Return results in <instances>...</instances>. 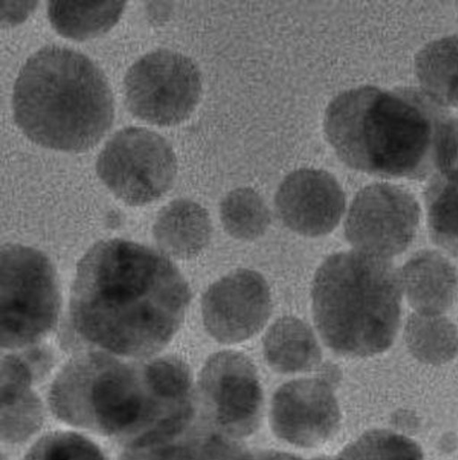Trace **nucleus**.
I'll return each instance as SVG.
<instances>
[{"label":"nucleus","mask_w":458,"mask_h":460,"mask_svg":"<svg viewBox=\"0 0 458 460\" xmlns=\"http://www.w3.org/2000/svg\"><path fill=\"white\" fill-rule=\"evenodd\" d=\"M404 337L411 354L425 363H445L458 351V331L443 314L414 313L407 319Z\"/></svg>","instance_id":"nucleus-21"},{"label":"nucleus","mask_w":458,"mask_h":460,"mask_svg":"<svg viewBox=\"0 0 458 460\" xmlns=\"http://www.w3.org/2000/svg\"><path fill=\"white\" fill-rule=\"evenodd\" d=\"M437 165L442 172L458 171V119L445 125L438 147Z\"/></svg>","instance_id":"nucleus-26"},{"label":"nucleus","mask_w":458,"mask_h":460,"mask_svg":"<svg viewBox=\"0 0 458 460\" xmlns=\"http://www.w3.org/2000/svg\"><path fill=\"white\" fill-rule=\"evenodd\" d=\"M239 445L198 418L183 433L153 443L122 447L118 460H234Z\"/></svg>","instance_id":"nucleus-16"},{"label":"nucleus","mask_w":458,"mask_h":460,"mask_svg":"<svg viewBox=\"0 0 458 460\" xmlns=\"http://www.w3.org/2000/svg\"><path fill=\"white\" fill-rule=\"evenodd\" d=\"M61 305L54 266L40 251L19 243L1 248V346L20 349L45 337Z\"/></svg>","instance_id":"nucleus-6"},{"label":"nucleus","mask_w":458,"mask_h":460,"mask_svg":"<svg viewBox=\"0 0 458 460\" xmlns=\"http://www.w3.org/2000/svg\"><path fill=\"white\" fill-rule=\"evenodd\" d=\"M340 410L332 384L321 376L298 378L274 393L269 423L280 439L299 447H316L339 430Z\"/></svg>","instance_id":"nucleus-12"},{"label":"nucleus","mask_w":458,"mask_h":460,"mask_svg":"<svg viewBox=\"0 0 458 460\" xmlns=\"http://www.w3.org/2000/svg\"><path fill=\"white\" fill-rule=\"evenodd\" d=\"M220 219L233 238L251 241L262 235L270 223V212L263 198L250 187L229 191L220 203Z\"/></svg>","instance_id":"nucleus-23"},{"label":"nucleus","mask_w":458,"mask_h":460,"mask_svg":"<svg viewBox=\"0 0 458 460\" xmlns=\"http://www.w3.org/2000/svg\"><path fill=\"white\" fill-rule=\"evenodd\" d=\"M189 300L187 281L168 258L109 239L80 260L69 308L74 329L86 342L117 357L147 359L175 335Z\"/></svg>","instance_id":"nucleus-1"},{"label":"nucleus","mask_w":458,"mask_h":460,"mask_svg":"<svg viewBox=\"0 0 458 460\" xmlns=\"http://www.w3.org/2000/svg\"><path fill=\"white\" fill-rule=\"evenodd\" d=\"M234 460H330L329 457L304 459L292 454L276 450H260L252 453H242Z\"/></svg>","instance_id":"nucleus-27"},{"label":"nucleus","mask_w":458,"mask_h":460,"mask_svg":"<svg viewBox=\"0 0 458 460\" xmlns=\"http://www.w3.org/2000/svg\"><path fill=\"white\" fill-rule=\"evenodd\" d=\"M198 419L232 439L249 437L261 421L263 393L257 370L244 354L211 355L196 384Z\"/></svg>","instance_id":"nucleus-9"},{"label":"nucleus","mask_w":458,"mask_h":460,"mask_svg":"<svg viewBox=\"0 0 458 460\" xmlns=\"http://www.w3.org/2000/svg\"><path fill=\"white\" fill-rule=\"evenodd\" d=\"M102 183L124 203H151L172 186L178 170L171 144L160 134L140 127L117 131L101 150L95 164Z\"/></svg>","instance_id":"nucleus-7"},{"label":"nucleus","mask_w":458,"mask_h":460,"mask_svg":"<svg viewBox=\"0 0 458 460\" xmlns=\"http://www.w3.org/2000/svg\"><path fill=\"white\" fill-rule=\"evenodd\" d=\"M330 460H424L420 447L404 435L372 429L362 434Z\"/></svg>","instance_id":"nucleus-25"},{"label":"nucleus","mask_w":458,"mask_h":460,"mask_svg":"<svg viewBox=\"0 0 458 460\" xmlns=\"http://www.w3.org/2000/svg\"><path fill=\"white\" fill-rule=\"evenodd\" d=\"M272 309L269 288L257 271L240 269L214 282L201 301L203 323L218 342L235 344L258 333Z\"/></svg>","instance_id":"nucleus-11"},{"label":"nucleus","mask_w":458,"mask_h":460,"mask_svg":"<svg viewBox=\"0 0 458 460\" xmlns=\"http://www.w3.org/2000/svg\"><path fill=\"white\" fill-rule=\"evenodd\" d=\"M13 119L31 142L82 153L111 128L114 100L102 70L73 49L48 45L28 58L13 91Z\"/></svg>","instance_id":"nucleus-4"},{"label":"nucleus","mask_w":458,"mask_h":460,"mask_svg":"<svg viewBox=\"0 0 458 460\" xmlns=\"http://www.w3.org/2000/svg\"><path fill=\"white\" fill-rule=\"evenodd\" d=\"M211 234L207 211L189 199H174L163 207L153 226L159 248L177 259L197 256L207 245Z\"/></svg>","instance_id":"nucleus-17"},{"label":"nucleus","mask_w":458,"mask_h":460,"mask_svg":"<svg viewBox=\"0 0 458 460\" xmlns=\"http://www.w3.org/2000/svg\"><path fill=\"white\" fill-rule=\"evenodd\" d=\"M426 208L433 242L458 256V171L442 172L430 183Z\"/></svg>","instance_id":"nucleus-22"},{"label":"nucleus","mask_w":458,"mask_h":460,"mask_svg":"<svg viewBox=\"0 0 458 460\" xmlns=\"http://www.w3.org/2000/svg\"><path fill=\"white\" fill-rule=\"evenodd\" d=\"M263 354L276 372L309 371L321 362V350L311 327L294 316L277 319L263 337Z\"/></svg>","instance_id":"nucleus-18"},{"label":"nucleus","mask_w":458,"mask_h":460,"mask_svg":"<svg viewBox=\"0 0 458 460\" xmlns=\"http://www.w3.org/2000/svg\"><path fill=\"white\" fill-rule=\"evenodd\" d=\"M202 85L200 70L191 58L160 49L142 56L128 69L125 104L134 117L149 124L175 126L195 111Z\"/></svg>","instance_id":"nucleus-8"},{"label":"nucleus","mask_w":458,"mask_h":460,"mask_svg":"<svg viewBox=\"0 0 458 460\" xmlns=\"http://www.w3.org/2000/svg\"><path fill=\"white\" fill-rule=\"evenodd\" d=\"M427 96L363 85L328 104L323 129L337 156L357 171L417 178L435 164L444 122Z\"/></svg>","instance_id":"nucleus-3"},{"label":"nucleus","mask_w":458,"mask_h":460,"mask_svg":"<svg viewBox=\"0 0 458 460\" xmlns=\"http://www.w3.org/2000/svg\"><path fill=\"white\" fill-rule=\"evenodd\" d=\"M47 407L70 428L122 447L178 436L198 416L196 398L163 357L127 361L101 350L74 356L59 370Z\"/></svg>","instance_id":"nucleus-2"},{"label":"nucleus","mask_w":458,"mask_h":460,"mask_svg":"<svg viewBox=\"0 0 458 460\" xmlns=\"http://www.w3.org/2000/svg\"><path fill=\"white\" fill-rule=\"evenodd\" d=\"M1 460H9V458H8V456L4 453H2L1 454Z\"/></svg>","instance_id":"nucleus-28"},{"label":"nucleus","mask_w":458,"mask_h":460,"mask_svg":"<svg viewBox=\"0 0 458 460\" xmlns=\"http://www.w3.org/2000/svg\"><path fill=\"white\" fill-rule=\"evenodd\" d=\"M402 288L390 260L356 250L329 256L313 281L315 326L324 343L348 357L386 350L397 334Z\"/></svg>","instance_id":"nucleus-5"},{"label":"nucleus","mask_w":458,"mask_h":460,"mask_svg":"<svg viewBox=\"0 0 458 460\" xmlns=\"http://www.w3.org/2000/svg\"><path fill=\"white\" fill-rule=\"evenodd\" d=\"M399 272L402 292L415 313L443 314L453 305L458 290V274L441 253L421 251Z\"/></svg>","instance_id":"nucleus-15"},{"label":"nucleus","mask_w":458,"mask_h":460,"mask_svg":"<svg viewBox=\"0 0 458 460\" xmlns=\"http://www.w3.org/2000/svg\"><path fill=\"white\" fill-rule=\"evenodd\" d=\"M415 72L431 101L458 107V33L424 46L416 57Z\"/></svg>","instance_id":"nucleus-19"},{"label":"nucleus","mask_w":458,"mask_h":460,"mask_svg":"<svg viewBox=\"0 0 458 460\" xmlns=\"http://www.w3.org/2000/svg\"><path fill=\"white\" fill-rule=\"evenodd\" d=\"M30 371L8 363L1 367V441L20 446L33 438L46 420V404L33 389Z\"/></svg>","instance_id":"nucleus-14"},{"label":"nucleus","mask_w":458,"mask_h":460,"mask_svg":"<svg viewBox=\"0 0 458 460\" xmlns=\"http://www.w3.org/2000/svg\"><path fill=\"white\" fill-rule=\"evenodd\" d=\"M22 460H110L105 449L87 433L55 429L36 438Z\"/></svg>","instance_id":"nucleus-24"},{"label":"nucleus","mask_w":458,"mask_h":460,"mask_svg":"<svg viewBox=\"0 0 458 460\" xmlns=\"http://www.w3.org/2000/svg\"><path fill=\"white\" fill-rule=\"evenodd\" d=\"M281 221L301 235L318 237L330 233L346 208L345 193L329 172L300 168L288 173L275 195Z\"/></svg>","instance_id":"nucleus-13"},{"label":"nucleus","mask_w":458,"mask_h":460,"mask_svg":"<svg viewBox=\"0 0 458 460\" xmlns=\"http://www.w3.org/2000/svg\"><path fill=\"white\" fill-rule=\"evenodd\" d=\"M126 2L50 1L47 13L50 24L65 38L85 40L102 35L119 20Z\"/></svg>","instance_id":"nucleus-20"},{"label":"nucleus","mask_w":458,"mask_h":460,"mask_svg":"<svg viewBox=\"0 0 458 460\" xmlns=\"http://www.w3.org/2000/svg\"><path fill=\"white\" fill-rule=\"evenodd\" d=\"M419 217V205L406 189L373 183L353 199L344 223L345 236L354 250L390 260L410 246Z\"/></svg>","instance_id":"nucleus-10"}]
</instances>
